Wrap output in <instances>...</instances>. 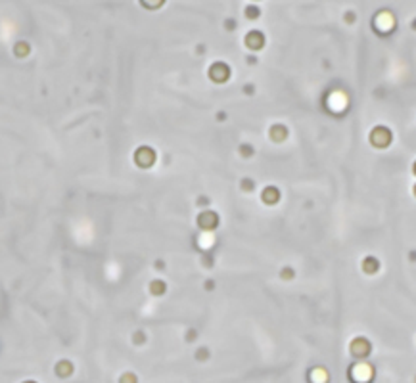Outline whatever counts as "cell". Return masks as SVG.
I'll return each mask as SVG.
<instances>
[{
    "mask_svg": "<svg viewBox=\"0 0 416 383\" xmlns=\"http://www.w3.org/2000/svg\"><path fill=\"white\" fill-rule=\"evenodd\" d=\"M25 383H35V381H25Z\"/></svg>",
    "mask_w": 416,
    "mask_h": 383,
    "instance_id": "obj_16",
    "label": "cell"
},
{
    "mask_svg": "<svg viewBox=\"0 0 416 383\" xmlns=\"http://www.w3.org/2000/svg\"><path fill=\"white\" fill-rule=\"evenodd\" d=\"M370 142H372L374 148H387L391 142V130L387 127H376L370 132Z\"/></svg>",
    "mask_w": 416,
    "mask_h": 383,
    "instance_id": "obj_1",
    "label": "cell"
},
{
    "mask_svg": "<svg viewBox=\"0 0 416 383\" xmlns=\"http://www.w3.org/2000/svg\"><path fill=\"white\" fill-rule=\"evenodd\" d=\"M370 349H372L370 347V341L365 339V337H355L349 345V351L355 358H366L370 354Z\"/></svg>",
    "mask_w": 416,
    "mask_h": 383,
    "instance_id": "obj_4",
    "label": "cell"
},
{
    "mask_svg": "<svg viewBox=\"0 0 416 383\" xmlns=\"http://www.w3.org/2000/svg\"><path fill=\"white\" fill-rule=\"evenodd\" d=\"M134 161H136L138 167L148 169V167H152L155 163V152H153L152 148H148V146H140L138 150L134 152Z\"/></svg>",
    "mask_w": 416,
    "mask_h": 383,
    "instance_id": "obj_2",
    "label": "cell"
},
{
    "mask_svg": "<svg viewBox=\"0 0 416 383\" xmlns=\"http://www.w3.org/2000/svg\"><path fill=\"white\" fill-rule=\"evenodd\" d=\"M217 224H219V215H217L215 211H204V213L197 215V226H200L202 230L211 232L217 228Z\"/></svg>",
    "mask_w": 416,
    "mask_h": 383,
    "instance_id": "obj_3",
    "label": "cell"
},
{
    "mask_svg": "<svg viewBox=\"0 0 416 383\" xmlns=\"http://www.w3.org/2000/svg\"><path fill=\"white\" fill-rule=\"evenodd\" d=\"M355 381H359V383H365V381H368L370 377H372V368L368 366V364H357V366H353L351 368V374H349Z\"/></svg>",
    "mask_w": 416,
    "mask_h": 383,
    "instance_id": "obj_5",
    "label": "cell"
},
{
    "mask_svg": "<svg viewBox=\"0 0 416 383\" xmlns=\"http://www.w3.org/2000/svg\"><path fill=\"white\" fill-rule=\"evenodd\" d=\"M363 270H365L366 274H374V272H378V270H380V260L376 259V257H366V259H363Z\"/></svg>",
    "mask_w": 416,
    "mask_h": 383,
    "instance_id": "obj_10",
    "label": "cell"
},
{
    "mask_svg": "<svg viewBox=\"0 0 416 383\" xmlns=\"http://www.w3.org/2000/svg\"><path fill=\"white\" fill-rule=\"evenodd\" d=\"M228 75H230V71H228L227 64H221V62L213 64V67L209 69V77H211L215 83H225V80L228 79Z\"/></svg>",
    "mask_w": 416,
    "mask_h": 383,
    "instance_id": "obj_6",
    "label": "cell"
},
{
    "mask_svg": "<svg viewBox=\"0 0 416 383\" xmlns=\"http://www.w3.org/2000/svg\"><path fill=\"white\" fill-rule=\"evenodd\" d=\"M261 199H263L267 205H276L278 199H280V192H278V188H274V186H267V188L263 190V194H261Z\"/></svg>",
    "mask_w": 416,
    "mask_h": 383,
    "instance_id": "obj_8",
    "label": "cell"
},
{
    "mask_svg": "<svg viewBox=\"0 0 416 383\" xmlns=\"http://www.w3.org/2000/svg\"><path fill=\"white\" fill-rule=\"evenodd\" d=\"M246 44H248L251 50H259V48H263L265 38L259 31H251V33L246 36Z\"/></svg>",
    "mask_w": 416,
    "mask_h": 383,
    "instance_id": "obj_7",
    "label": "cell"
},
{
    "mask_svg": "<svg viewBox=\"0 0 416 383\" xmlns=\"http://www.w3.org/2000/svg\"><path fill=\"white\" fill-rule=\"evenodd\" d=\"M73 372V366H71V362L67 360H62L56 364V374H58L60 377H67L69 374Z\"/></svg>",
    "mask_w": 416,
    "mask_h": 383,
    "instance_id": "obj_11",
    "label": "cell"
},
{
    "mask_svg": "<svg viewBox=\"0 0 416 383\" xmlns=\"http://www.w3.org/2000/svg\"><path fill=\"white\" fill-rule=\"evenodd\" d=\"M163 291H165L163 280H153V282L150 284V293H152V295H163Z\"/></svg>",
    "mask_w": 416,
    "mask_h": 383,
    "instance_id": "obj_12",
    "label": "cell"
},
{
    "mask_svg": "<svg viewBox=\"0 0 416 383\" xmlns=\"http://www.w3.org/2000/svg\"><path fill=\"white\" fill-rule=\"evenodd\" d=\"M269 136L274 140V142H282V140H286V136H288V129H286L284 125H274L272 129H270Z\"/></svg>",
    "mask_w": 416,
    "mask_h": 383,
    "instance_id": "obj_9",
    "label": "cell"
},
{
    "mask_svg": "<svg viewBox=\"0 0 416 383\" xmlns=\"http://www.w3.org/2000/svg\"><path fill=\"white\" fill-rule=\"evenodd\" d=\"M246 14H248V17H257V15H259V10H257V8H248Z\"/></svg>",
    "mask_w": 416,
    "mask_h": 383,
    "instance_id": "obj_14",
    "label": "cell"
},
{
    "mask_svg": "<svg viewBox=\"0 0 416 383\" xmlns=\"http://www.w3.org/2000/svg\"><path fill=\"white\" fill-rule=\"evenodd\" d=\"M414 195H416V186H414Z\"/></svg>",
    "mask_w": 416,
    "mask_h": 383,
    "instance_id": "obj_17",
    "label": "cell"
},
{
    "mask_svg": "<svg viewBox=\"0 0 416 383\" xmlns=\"http://www.w3.org/2000/svg\"><path fill=\"white\" fill-rule=\"evenodd\" d=\"M119 383H136V376H134V374H123L121 379H119Z\"/></svg>",
    "mask_w": 416,
    "mask_h": 383,
    "instance_id": "obj_13",
    "label": "cell"
},
{
    "mask_svg": "<svg viewBox=\"0 0 416 383\" xmlns=\"http://www.w3.org/2000/svg\"><path fill=\"white\" fill-rule=\"evenodd\" d=\"M412 171H414V174H416V163H414V167H412Z\"/></svg>",
    "mask_w": 416,
    "mask_h": 383,
    "instance_id": "obj_15",
    "label": "cell"
}]
</instances>
